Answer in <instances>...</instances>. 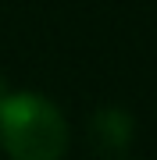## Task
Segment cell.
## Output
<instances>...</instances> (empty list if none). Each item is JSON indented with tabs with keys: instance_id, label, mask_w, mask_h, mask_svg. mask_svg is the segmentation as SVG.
Segmentation results:
<instances>
[{
	"instance_id": "obj_3",
	"label": "cell",
	"mask_w": 157,
	"mask_h": 160,
	"mask_svg": "<svg viewBox=\"0 0 157 160\" xmlns=\"http://www.w3.org/2000/svg\"><path fill=\"white\" fill-rule=\"evenodd\" d=\"M7 92H11V89H7V86H4V78H0V103L7 100Z\"/></svg>"
},
{
	"instance_id": "obj_1",
	"label": "cell",
	"mask_w": 157,
	"mask_h": 160,
	"mask_svg": "<svg viewBox=\"0 0 157 160\" xmlns=\"http://www.w3.org/2000/svg\"><path fill=\"white\" fill-rule=\"evenodd\" d=\"M71 142L61 107L43 92H7L0 103V149L7 160H64Z\"/></svg>"
},
{
	"instance_id": "obj_2",
	"label": "cell",
	"mask_w": 157,
	"mask_h": 160,
	"mask_svg": "<svg viewBox=\"0 0 157 160\" xmlns=\"http://www.w3.org/2000/svg\"><path fill=\"white\" fill-rule=\"evenodd\" d=\"M93 139L104 149L118 153V149H125L128 139H132V121H128L122 110H104V114L93 121Z\"/></svg>"
}]
</instances>
